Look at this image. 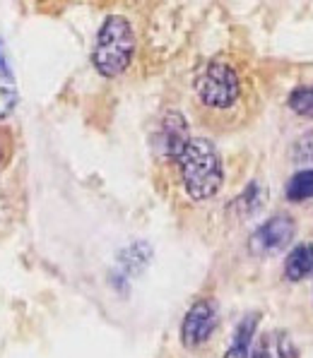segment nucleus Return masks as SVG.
<instances>
[{"label":"nucleus","instance_id":"nucleus-5","mask_svg":"<svg viewBox=\"0 0 313 358\" xmlns=\"http://www.w3.org/2000/svg\"><path fill=\"white\" fill-rule=\"evenodd\" d=\"M217 322H219V313L215 301L210 299L195 301L190 306V310L186 313L183 324H181V341H183L186 349H197V346L205 344L215 334Z\"/></svg>","mask_w":313,"mask_h":358},{"label":"nucleus","instance_id":"nucleus-7","mask_svg":"<svg viewBox=\"0 0 313 358\" xmlns=\"http://www.w3.org/2000/svg\"><path fill=\"white\" fill-rule=\"evenodd\" d=\"M251 358H299L294 341L282 329H270L256 341Z\"/></svg>","mask_w":313,"mask_h":358},{"label":"nucleus","instance_id":"nucleus-11","mask_svg":"<svg viewBox=\"0 0 313 358\" xmlns=\"http://www.w3.org/2000/svg\"><path fill=\"white\" fill-rule=\"evenodd\" d=\"M287 200L289 202H304L313 200V169H304L294 173L287 183Z\"/></svg>","mask_w":313,"mask_h":358},{"label":"nucleus","instance_id":"nucleus-2","mask_svg":"<svg viewBox=\"0 0 313 358\" xmlns=\"http://www.w3.org/2000/svg\"><path fill=\"white\" fill-rule=\"evenodd\" d=\"M135 48L137 38L133 24L123 15H109L102 22L95 38V51H92L95 70L106 80L120 77L133 63Z\"/></svg>","mask_w":313,"mask_h":358},{"label":"nucleus","instance_id":"nucleus-10","mask_svg":"<svg viewBox=\"0 0 313 358\" xmlns=\"http://www.w3.org/2000/svg\"><path fill=\"white\" fill-rule=\"evenodd\" d=\"M267 202V188H263L258 180L246 185V190L241 192L239 197L234 200V209L239 217H253L256 212H260V207Z\"/></svg>","mask_w":313,"mask_h":358},{"label":"nucleus","instance_id":"nucleus-8","mask_svg":"<svg viewBox=\"0 0 313 358\" xmlns=\"http://www.w3.org/2000/svg\"><path fill=\"white\" fill-rule=\"evenodd\" d=\"M313 272V243H299L284 260V277L289 282H301Z\"/></svg>","mask_w":313,"mask_h":358},{"label":"nucleus","instance_id":"nucleus-14","mask_svg":"<svg viewBox=\"0 0 313 358\" xmlns=\"http://www.w3.org/2000/svg\"><path fill=\"white\" fill-rule=\"evenodd\" d=\"M150 260V248L145 243H135L120 255V264H123L125 272H140L145 267V262Z\"/></svg>","mask_w":313,"mask_h":358},{"label":"nucleus","instance_id":"nucleus-15","mask_svg":"<svg viewBox=\"0 0 313 358\" xmlns=\"http://www.w3.org/2000/svg\"><path fill=\"white\" fill-rule=\"evenodd\" d=\"M0 75H5V77H15V75H13V65H10L8 53H5V43H3V38H0Z\"/></svg>","mask_w":313,"mask_h":358},{"label":"nucleus","instance_id":"nucleus-6","mask_svg":"<svg viewBox=\"0 0 313 358\" xmlns=\"http://www.w3.org/2000/svg\"><path fill=\"white\" fill-rule=\"evenodd\" d=\"M190 140V128L188 120L181 111H167L159 120V130H157V147L159 154L169 162H176L181 157V152L186 150Z\"/></svg>","mask_w":313,"mask_h":358},{"label":"nucleus","instance_id":"nucleus-4","mask_svg":"<svg viewBox=\"0 0 313 358\" xmlns=\"http://www.w3.org/2000/svg\"><path fill=\"white\" fill-rule=\"evenodd\" d=\"M296 234V224L289 214H274L265 224H260L249 241V250L258 257H267L284 250L292 243Z\"/></svg>","mask_w":313,"mask_h":358},{"label":"nucleus","instance_id":"nucleus-3","mask_svg":"<svg viewBox=\"0 0 313 358\" xmlns=\"http://www.w3.org/2000/svg\"><path fill=\"white\" fill-rule=\"evenodd\" d=\"M195 99L210 111H229L241 99V75L229 60H207L195 75Z\"/></svg>","mask_w":313,"mask_h":358},{"label":"nucleus","instance_id":"nucleus-1","mask_svg":"<svg viewBox=\"0 0 313 358\" xmlns=\"http://www.w3.org/2000/svg\"><path fill=\"white\" fill-rule=\"evenodd\" d=\"M181 183L193 202L212 200L224 183V166L215 142L207 137H190L176 159Z\"/></svg>","mask_w":313,"mask_h":358},{"label":"nucleus","instance_id":"nucleus-9","mask_svg":"<svg viewBox=\"0 0 313 358\" xmlns=\"http://www.w3.org/2000/svg\"><path fill=\"white\" fill-rule=\"evenodd\" d=\"M258 327V313H249L234 329L232 344H229L224 358H249L251 344H253V334Z\"/></svg>","mask_w":313,"mask_h":358},{"label":"nucleus","instance_id":"nucleus-16","mask_svg":"<svg viewBox=\"0 0 313 358\" xmlns=\"http://www.w3.org/2000/svg\"><path fill=\"white\" fill-rule=\"evenodd\" d=\"M0 166H3V152H0Z\"/></svg>","mask_w":313,"mask_h":358},{"label":"nucleus","instance_id":"nucleus-12","mask_svg":"<svg viewBox=\"0 0 313 358\" xmlns=\"http://www.w3.org/2000/svg\"><path fill=\"white\" fill-rule=\"evenodd\" d=\"M289 111L299 118H313V85H301L287 99Z\"/></svg>","mask_w":313,"mask_h":358},{"label":"nucleus","instance_id":"nucleus-13","mask_svg":"<svg viewBox=\"0 0 313 358\" xmlns=\"http://www.w3.org/2000/svg\"><path fill=\"white\" fill-rule=\"evenodd\" d=\"M20 103L18 87H15V77L0 75V120H8L15 113Z\"/></svg>","mask_w":313,"mask_h":358}]
</instances>
